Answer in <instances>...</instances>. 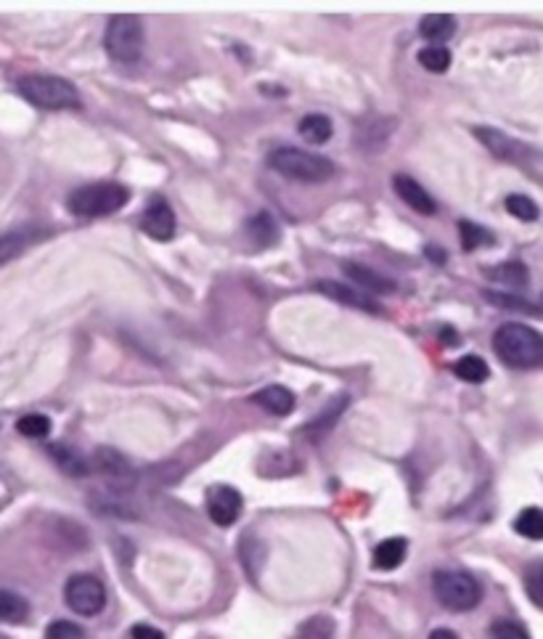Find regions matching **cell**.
Instances as JSON below:
<instances>
[{"mask_svg": "<svg viewBox=\"0 0 543 639\" xmlns=\"http://www.w3.org/2000/svg\"><path fill=\"white\" fill-rule=\"evenodd\" d=\"M493 350L506 366L514 369L543 366V335L528 324H501L493 335Z\"/></svg>", "mask_w": 543, "mask_h": 639, "instance_id": "1", "label": "cell"}, {"mask_svg": "<svg viewBox=\"0 0 543 639\" xmlns=\"http://www.w3.org/2000/svg\"><path fill=\"white\" fill-rule=\"evenodd\" d=\"M16 91L22 93L32 107L46 112H64V109H80V93L69 80L56 75H24L16 80Z\"/></svg>", "mask_w": 543, "mask_h": 639, "instance_id": "2", "label": "cell"}, {"mask_svg": "<svg viewBox=\"0 0 543 639\" xmlns=\"http://www.w3.org/2000/svg\"><path fill=\"white\" fill-rule=\"evenodd\" d=\"M268 165L289 181L300 183H324L334 175V162L326 160L324 154H310L305 149H295V146L273 149Z\"/></svg>", "mask_w": 543, "mask_h": 639, "instance_id": "3", "label": "cell"}, {"mask_svg": "<svg viewBox=\"0 0 543 639\" xmlns=\"http://www.w3.org/2000/svg\"><path fill=\"white\" fill-rule=\"evenodd\" d=\"M130 191L122 186V183H91V186H83L69 194L67 207L69 213L77 215V218H104V215H112L117 210L128 205Z\"/></svg>", "mask_w": 543, "mask_h": 639, "instance_id": "4", "label": "cell"}, {"mask_svg": "<svg viewBox=\"0 0 543 639\" xmlns=\"http://www.w3.org/2000/svg\"><path fill=\"white\" fill-rule=\"evenodd\" d=\"M432 592H435V600L453 613H467L477 608L483 597L477 579L467 571H438L432 576Z\"/></svg>", "mask_w": 543, "mask_h": 639, "instance_id": "5", "label": "cell"}, {"mask_svg": "<svg viewBox=\"0 0 543 639\" xmlns=\"http://www.w3.org/2000/svg\"><path fill=\"white\" fill-rule=\"evenodd\" d=\"M106 54L114 61L130 64L144 54V24L133 14H114L104 35Z\"/></svg>", "mask_w": 543, "mask_h": 639, "instance_id": "6", "label": "cell"}, {"mask_svg": "<svg viewBox=\"0 0 543 639\" xmlns=\"http://www.w3.org/2000/svg\"><path fill=\"white\" fill-rule=\"evenodd\" d=\"M475 138L501 162H512V165H536V162H543V152H538L536 146L525 144L520 138H512L504 130L477 125Z\"/></svg>", "mask_w": 543, "mask_h": 639, "instance_id": "7", "label": "cell"}, {"mask_svg": "<svg viewBox=\"0 0 543 639\" xmlns=\"http://www.w3.org/2000/svg\"><path fill=\"white\" fill-rule=\"evenodd\" d=\"M64 600L77 616H99L106 605V589L91 573H77L64 586Z\"/></svg>", "mask_w": 543, "mask_h": 639, "instance_id": "8", "label": "cell"}, {"mask_svg": "<svg viewBox=\"0 0 543 639\" xmlns=\"http://www.w3.org/2000/svg\"><path fill=\"white\" fill-rule=\"evenodd\" d=\"M244 499L242 494L231 486H215L207 491V515L215 525L220 528H228L234 525L236 520L242 518Z\"/></svg>", "mask_w": 543, "mask_h": 639, "instance_id": "9", "label": "cell"}, {"mask_svg": "<svg viewBox=\"0 0 543 639\" xmlns=\"http://www.w3.org/2000/svg\"><path fill=\"white\" fill-rule=\"evenodd\" d=\"M93 467L104 475V480L117 491H130L136 486V470L130 462L114 449H96L93 454Z\"/></svg>", "mask_w": 543, "mask_h": 639, "instance_id": "10", "label": "cell"}, {"mask_svg": "<svg viewBox=\"0 0 543 639\" xmlns=\"http://www.w3.org/2000/svg\"><path fill=\"white\" fill-rule=\"evenodd\" d=\"M141 229L157 239V242H170L175 236V213L165 199H154L141 215Z\"/></svg>", "mask_w": 543, "mask_h": 639, "instance_id": "11", "label": "cell"}, {"mask_svg": "<svg viewBox=\"0 0 543 639\" xmlns=\"http://www.w3.org/2000/svg\"><path fill=\"white\" fill-rule=\"evenodd\" d=\"M393 189L403 202H406L411 210H416L419 215H435L438 213V205L435 199L430 197V191L424 189L422 183H416L411 175H395L393 178Z\"/></svg>", "mask_w": 543, "mask_h": 639, "instance_id": "12", "label": "cell"}, {"mask_svg": "<svg viewBox=\"0 0 543 639\" xmlns=\"http://www.w3.org/2000/svg\"><path fill=\"white\" fill-rule=\"evenodd\" d=\"M393 128L395 120H390V117H366V120L355 125V144L366 149V152H377V149H382L387 144Z\"/></svg>", "mask_w": 543, "mask_h": 639, "instance_id": "13", "label": "cell"}, {"mask_svg": "<svg viewBox=\"0 0 543 639\" xmlns=\"http://www.w3.org/2000/svg\"><path fill=\"white\" fill-rule=\"evenodd\" d=\"M316 292L326 295L329 300H337L342 305H350V308H361L366 313H377L379 305L371 300L369 295H363V292L353 290L350 284H342V282H332V279H321L316 282Z\"/></svg>", "mask_w": 543, "mask_h": 639, "instance_id": "14", "label": "cell"}, {"mask_svg": "<svg viewBox=\"0 0 543 639\" xmlns=\"http://www.w3.org/2000/svg\"><path fill=\"white\" fill-rule=\"evenodd\" d=\"M252 401L273 417H287L289 411L295 409V393L284 385H268V388L257 390Z\"/></svg>", "mask_w": 543, "mask_h": 639, "instance_id": "15", "label": "cell"}, {"mask_svg": "<svg viewBox=\"0 0 543 639\" xmlns=\"http://www.w3.org/2000/svg\"><path fill=\"white\" fill-rule=\"evenodd\" d=\"M342 271H345V276L350 279V282H355L358 287H363V290L379 292V295H390V292H395L393 279L377 274V271L369 266H361V263H342Z\"/></svg>", "mask_w": 543, "mask_h": 639, "instance_id": "16", "label": "cell"}, {"mask_svg": "<svg viewBox=\"0 0 543 639\" xmlns=\"http://www.w3.org/2000/svg\"><path fill=\"white\" fill-rule=\"evenodd\" d=\"M347 401H350L347 396L332 398V401L324 406V411H321L316 419H310L308 425L302 427V435H305V438H310V441H321V438H324V435L332 430L334 422L342 417V411H345Z\"/></svg>", "mask_w": 543, "mask_h": 639, "instance_id": "17", "label": "cell"}, {"mask_svg": "<svg viewBox=\"0 0 543 639\" xmlns=\"http://www.w3.org/2000/svg\"><path fill=\"white\" fill-rule=\"evenodd\" d=\"M406 552L408 541L400 539V536L379 541L377 549H374V557H371V565H374L377 571H395V568L406 560Z\"/></svg>", "mask_w": 543, "mask_h": 639, "instance_id": "18", "label": "cell"}, {"mask_svg": "<svg viewBox=\"0 0 543 639\" xmlns=\"http://www.w3.org/2000/svg\"><path fill=\"white\" fill-rule=\"evenodd\" d=\"M30 618V602L22 594L0 589V621L3 624H24Z\"/></svg>", "mask_w": 543, "mask_h": 639, "instance_id": "19", "label": "cell"}, {"mask_svg": "<svg viewBox=\"0 0 543 639\" xmlns=\"http://www.w3.org/2000/svg\"><path fill=\"white\" fill-rule=\"evenodd\" d=\"M419 32H422V38L438 46V43H445L456 32V19L448 14H427L422 24H419Z\"/></svg>", "mask_w": 543, "mask_h": 639, "instance_id": "20", "label": "cell"}, {"mask_svg": "<svg viewBox=\"0 0 543 639\" xmlns=\"http://www.w3.org/2000/svg\"><path fill=\"white\" fill-rule=\"evenodd\" d=\"M48 454H51L53 462L67 472V475H72V478H83V475H88V462H85L75 449L64 446V443H53V446H48Z\"/></svg>", "mask_w": 543, "mask_h": 639, "instance_id": "21", "label": "cell"}, {"mask_svg": "<svg viewBox=\"0 0 543 639\" xmlns=\"http://www.w3.org/2000/svg\"><path fill=\"white\" fill-rule=\"evenodd\" d=\"M247 231L249 236L260 244V247H273V244L279 242V226H276V221H273V215L265 213V210L249 218Z\"/></svg>", "mask_w": 543, "mask_h": 639, "instance_id": "22", "label": "cell"}, {"mask_svg": "<svg viewBox=\"0 0 543 639\" xmlns=\"http://www.w3.org/2000/svg\"><path fill=\"white\" fill-rule=\"evenodd\" d=\"M334 128H332V120L326 115H308L300 120V136L313 146H321L326 144L329 138H332Z\"/></svg>", "mask_w": 543, "mask_h": 639, "instance_id": "23", "label": "cell"}, {"mask_svg": "<svg viewBox=\"0 0 543 639\" xmlns=\"http://www.w3.org/2000/svg\"><path fill=\"white\" fill-rule=\"evenodd\" d=\"M453 372H456L459 380L472 382V385H480V382H485L491 377V369H488V364H485L480 356L459 358V361L453 364Z\"/></svg>", "mask_w": 543, "mask_h": 639, "instance_id": "24", "label": "cell"}, {"mask_svg": "<svg viewBox=\"0 0 543 639\" xmlns=\"http://www.w3.org/2000/svg\"><path fill=\"white\" fill-rule=\"evenodd\" d=\"M514 531L525 536V539H533V541H541L543 539V512L538 507H528V510H522L514 520Z\"/></svg>", "mask_w": 543, "mask_h": 639, "instance_id": "25", "label": "cell"}, {"mask_svg": "<svg viewBox=\"0 0 543 639\" xmlns=\"http://www.w3.org/2000/svg\"><path fill=\"white\" fill-rule=\"evenodd\" d=\"M459 234H461V247L467 252L477 250V247H491L493 234L483 226H477L472 221H459Z\"/></svg>", "mask_w": 543, "mask_h": 639, "instance_id": "26", "label": "cell"}, {"mask_svg": "<svg viewBox=\"0 0 543 639\" xmlns=\"http://www.w3.org/2000/svg\"><path fill=\"white\" fill-rule=\"evenodd\" d=\"M504 205H506V213L514 215V218L522 223L538 221V215H541L536 202H533L530 197H525V194H509Z\"/></svg>", "mask_w": 543, "mask_h": 639, "instance_id": "27", "label": "cell"}, {"mask_svg": "<svg viewBox=\"0 0 543 639\" xmlns=\"http://www.w3.org/2000/svg\"><path fill=\"white\" fill-rule=\"evenodd\" d=\"M491 276L496 279V282L512 284V287H525V284L530 282L528 268H525V263H520V260H509V263H504V266L493 268Z\"/></svg>", "mask_w": 543, "mask_h": 639, "instance_id": "28", "label": "cell"}, {"mask_svg": "<svg viewBox=\"0 0 543 639\" xmlns=\"http://www.w3.org/2000/svg\"><path fill=\"white\" fill-rule=\"evenodd\" d=\"M419 64H422L427 72H435V75H440V72H445V69L451 67V51L443 46H427L419 51Z\"/></svg>", "mask_w": 543, "mask_h": 639, "instance_id": "29", "label": "cell"}, {"mask_svg": "<svg viewBox=\"0 0 543 639\" xmlns=\"http://www.w3.org/2000/svg\"><path fill=\"white\" fill-rule=\"evenodd\" d=\"M30 244V236L11 231V234H0V266H6L14 258H19Z\"/></svg>", "mask_w": 543, "mask_h": 639, "instance_id": "30", "label": "cell"}, {"mask_svg": "<svg viewBox=\"0 0 543 639\" xmlns=\"http://www.w3.org/2000/svg\"><path fill=\"white\" fill-rule=\"evenodd\" d=\"M297 639H334V621L329 616L308 618V621L300 626Z\"/></svg>", "mask_w": 543, "mask_h": 639, "instance_id": "31", "label": "cell"}, {"mask_svg": "<svg viewBox=\"0 0 543 639\" xmlns=\"http://www.w3.org/2000/svg\"><path fill=\"white\" fill-rule=\"evenodd\" d=\"M16 430L24 435V438H46L51 433V419L46 414H27L16 422Z\"/></svg>", "mask_w": 543, "mask_h": 639, "instance_id": "32", "label": "cell"}, {"mask_svg": "<svg viewBox=\"0 0 543 639\" xmlns=\"http://www.w3.org/2000/svg\"><path fill=\"white\" fill-rule=\"evenodd\" d=\"M525 592H528L530 602L536 608H543V560L528 565V571H525Z\"/></svg>", "mask_w": 543, "mask_h": 639, "instance_id": "33", "label": "cell"}, {"mask_svg": "<svg viewBox=\"0 0 543 639\" xmlns=\"http://www.w3.org/2000/svg\"><path fill=\"white\" fill-rule=\"evenodd\" d=\"M485 297H488L493 305H498V308H509V311H520V313H538V316L543 313L541 308L530 305L528 300H522V297H514V295H504V292H485Z\"/></svg>", "mask_w": 543, "mask_h": 639, "instance_id": "34", "label": "cell"}, {"mask_svg": "<svg viewBox=\"0 0 543 639\" xmlns=\"http://www.w3.org/2000/svg\"><path fill=\"white\" fill-rule=\"evenodd\" d=\"M85 632L72 621H53L46 629V639H83Z\"/></svg>", "mask_w": 543, "mask_h": 639, "instance_id": "35", "label": "cell"}, {"mask_svg": "<svg viewBox=\"0 0 543 639\" xmlns=\"http://www.w3.org/2000/svg\"><path fill=\"white\" fill-rule=\"evenodd\" d=\"M491 639H530L517 621H496L491 626Z\"/></svg>", "mask_w": 543, "mask_h": 639, "instance_id": "36", "label": "cell"}, {"mask_svg": "<svg viewBox=\"0 0 543 639\" xmlns=\"http://www.w3.org/2000/svg\"><path fill=\"white\" fill-rule=\"evenodd\" d=\"M130 637L133 639H165V634L154 629V626H146V624H136L130 629Z\"/></svg>", "mask_w": 543, "mask_h": 639, "instance_id": "37", "label": "cell"}, {"mask_svg": "<svg viewBox=\"0 0 543 639\" xmlns=\"http://www.w3.org/2000/svg\"><path fill=\"white\" fill-rule=\"evenodd\" d=\"M427 255H430L432 263H438V266H443V263H445V252H443V250H435V247H427Z\"/></svg>", "mask_w": 543, "mask_h": 639, "instance_id": "38", "label": "cell"}, {"mask_svg": "<svg viewBox=\"0 0 543 639\" xmlns=\"http://www.w3.org/2000/svg\"><path fill=\"white\" fill-rule=\"evenodd\" d=\"M427 639H459V637H456L451 629H435V632H432Z\"/></svg>", "mask_w": 543, "mask_h": 639, "instance_id": "39", "label": "cell"}]
</instances>
